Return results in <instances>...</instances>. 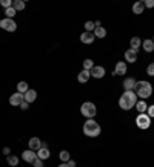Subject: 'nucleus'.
<instances>
[{
    "label": "nucleus",
    "mask_w": 154,
    "mask_h": 167,
    "mask_svg": "<svg viewBox=\"0 0 154 167\" xmlns=\"http://www.w3.org/2000/svg\"><path fill=\"white\" fill-rule=\"evenodd\" d=\"M136 103H137V95L134 90H125V94L119 98V106L123 111H129L136 107Z\"/></svg>",
    "instance_id": "1"
},
{
    "label": "nucleus",
    "mask_w": 154,
    "mask_h": 167,
    "mask_svg": "<svg viewBox=\"0 0 154 167\" xmlns=\"http://www.w3.org/2000/svg\"><path fill=\"white\" fill-rule=\"evenodd\" d=\"M133 90L136 92L137 97H140L142 100H145V98L151 97V94H153V86L148 83V81H145V80H140V81H136V86H134Z\"/></svg>",
    "instance_id": "2"
},
{
    "label": "nucleus",
    "mask_w": 154,
    "mask_h": 167,
    "mask_svg": "<svg viewBox=\"0 0 154 167\" xmlns=\"http://www.w3.org/2000/svg\"><path fill=\"white\" fill-rule=\"evenodd\" d=\"M100 126L97 121H94L93 118H89V120H86L85 121V124H83V133L86 135V136H89V138H96V136H99L100 135Z\"/></svg>",
    "instance_id": "3"
},
{
    "label": "nucleus",
    "mask_w": 154,
    "mask_h": 167,
    "mask_svg": "<svg viewBox=\"0 0 154 167\" xmlns=\"http://www.w3.org/2000/svg\"><path fill=\"white\" fill-rule=\"evenodd\" d=\"M80 112H82V115L85 117V118H94L96 117V114H97V109H96V106H94V103H91V101H85L82 106H80Z\"/></svg>",
    "instance_id": "4"
},
{
    "label": "nucleus",
    "mask_w": 154,
    "mask_h": 167,
    "mask_svg": "<svg viewBox=\"0 0 154 167\" xmlns=\"http://www.w3.org/2000/svg\"><path fill=\"white\" fill-rule=\"evenodd\" d=\"M136 124H137L139 129L147 130V129L151 126V118H150L147 114H139V117L136 118Z\"/></svg>",
    "instance_id": "5"
},
{
    "label": "nucleus",
    "mask_w": 154,
    "mask_h": 167,
    "mask_svg": "<svg viewBox=\"0 0 154 167\" xmlns=\"http://www.w3.org/2000/svg\"><path fill=\"white\" fill-rule=\"evenodd\" d=\"M0 28H3L8 32H14L17 29V23L12 19H3V20H0Z\"/></svg>",
    "instance_id": "6"
},
{
    "label": "nucleus",
    "mask_w": 154,
    "mask_h": 167,
    "mask_svg": "<svg viewBox=\"0 0 154 167\" xmlns=\"http://www.w3.org/2000/svg\"><path fill=\"white\" fill-rule=\"evenodd\" d=\"M23 101H25V95L20 94V92H16L9 97V104L11 106H20Z\"/></svg>",
    "instance_id": "7"
},
{
    "label": "nucleus",
    "mask_w": 154,
    "mask_h": 167,
    "mask_svg": "<svg viewBox=\"0 0 154 167\" xmlns=\"http://www.w3.org/2000/svg\"><path fill=\"white\" fill-rule=\"evenodd\" d=\"M22 158H23V161H26V163H31V164H33V163H34V160L37 158V153H36L34 150H31V149H29V150H25V152L22 153Z\"/></svg>",
    "instance_id": "8"
},
{
    "label": "nucleus",
    "mask_w": 154,
    "mask_h": 167,
    "mask_svg": "<svg viewBox=\"0 0 154 167\" xmlns=\"http://www.w3.org/2000/svg\"><path fill=\"white\" fill-rule=\"evenodd\" d=\"M126 63L125 61H119L117 65H116V69L113 71V75H125L126 74Z\"/></svg>",
    "instance_id": "9"
},
{
    "label": "nucleus",
    "mask_w": 154,
    "mask_h": 167,
    "mask_svg": "<svg viewBox=\"0 0 154 167\" xmlns=\"http://www.w3.org/2000/svg\"><path fill=\"white\" fill-rule=\"evenodd\" d=\"M125 60H126V63H136V60H137V52L134 51V49H126L125 51Z\"/></svg>",
    "instance_id": "10"
},
{
    "label": "nucleus",
    "mask_w": 154,
    "mask_h": 167,
    "mask_svg": "<svg viewBox=\"0 0 154 167\" xmlns=\"http://www.w3.org/2000/svg\"><path fill=\"white\" fill-rule=\"evenodd\" d=\"M89 72H91V77H94V78H103L105 77V69L102 66H94Z\"/></svg>",
    "instance_id": "11"
},
{
    "label": "nucleus",
    "mask_w": 154,
    "mask_h": 167,
    "mask_svg": "<svg viewBox=\"0 0 154 167\" xmlns=\"http://www.w3.org/2000/svg\"><path fill=\"white\" fill-rule=\"evenodd\" d=\"M23 95H25V101H26V103H33V101H36V98H37V92H36L34 89H28Z\"/></svg>",
    "instance_id": "12"
},
{
    "label": "nucleus",
    "mask_w": 154,
    "mask_h": 167,
    "mask_svg": "<svg viewBox=\"0 0 154 167\" xmlns=\"http://www.w3.org/2000/svg\"><path fill=\"white\" fill-rule=\"evenodd\" d=\"M89 77H91V72L89 71H86V69H83L82 72H79V75H77V80H79V83H86V81H89Z\"/></svg>",
    "instance_id": "13"
},
{
    "label": "nucleus",
    "mask_w": 154,
    "mask_h": 167,
    "mask_svg": "<svg viewBox=\"0 0 154 167\" xmlns=\"http://www.w3.org/2000/svg\"><path fill=\"white\" fill-rule=\"evenodd\" d=\"M94 34L93 32H83L82 35H80V42L85 43V44H91V43L94 42Z\"/></svg>",
    "instance_id": "14"
},
{
    "label": "nucleus",
    "mask_w": 154,
    "mask_h": 167,
    "mask_svg": "<svg viewBox=\"0 0 154 167\" xmlns=\"http://www.w3.org/2000/svg\"><path fill=\"white\" fill-rule=\"evenodd\" d=\"M28 144H29V149H31V150H38V149L42 147V141L38 140L37 136H33V138L28 141Z\"/></svg>",
    "instance_id": "15"
},
{
    "label": "nucleus",
    "mask_w": 154,
    "mask_h": 167,
    "mask_svg": "<svg viewBox=\"0 0 154 167\" xmlns=\"http://www.w3.org/2000/svg\"><path fill=\"white\" fill-rule=\"evenodd\" d=\"M37 158L38 160H48L49 158V149L48 147H40L37 150Z\"/></svg>",
    "instance_id": "16"
},
{
    "label": "nucleus",
    "mask_w": 154,
    "mask_h": 167,
    "mask_svg": "<svg viewBox=\"0 0 154 167\" xmlns=\"http://www.w3.org/2000/svg\"><path fill=\"white\" fill-rule=\"evenodd\" d=\"M143 9H145V5H143L142 0H139V2H136V3L133 5V12H134V14H142Z\"/></svg>",
    "instance_id": "17"
},
{
    "label": "nucleus",
    "mask_w": 154,
    "mask_h": 167,
    "mask_svg": "<svg viewBox=\"0 0 154 167\" xmlns=\"http://www.w3.org/2000/svg\"><path fill=\"white\" fill-rule=\"evenodd\" d=\"M134 86H136V80L131 78V77H128V78L123 81V89H125V90H133Z\"/></svg>",
    "instance_id": "18"
},
{
    "label": "nucleus",
    "mask_w": 154,
    "mask_h": 167,
    "mask_svg": "<svg viewBox=\"0 0 154 167\" xmlns=\"http://www.w3.org/2000/svg\"><path fill=\"white\" fill-rule=\"evenodd\" d=\"M93 34H94V37H99V39H103L105 35H106V29L103 28V26H97L94 31H93Z\"/></svg>",
    "instance_id": "19"
},
{
    "label": "nucleus",
    "mask_w": 154,
    "mask_h": 167,
    "mask_svg": "<svg viewBox=\"0 0 154 167\" xmlns=\"http://www.w3.org/2000/svg\"><path fill=\"white\" fill-rule=\"evenodd\" d=\"M136 109L139 111V114H145L147 109H148V104L145 103V100H140V101L136 103Z\"/></svg>",
    "instance_id": "20"
},
{
    "label": "nucleus",
    "mask_w": 154,
    "mask_h": 167,
    "mask_svg": "<svg viewBox=\"0 0 154 167\" xmlns=\"http://www.w3.org/2000/svg\"><path fill=\"white\" fill-rule=\"evenodd\" d=\"M129 44H131V49H134L136 52L139 51V48L142 46V40L139 39V37H133L131 39V42H129Z\"/></svg>",
    "instance_id": "21"
},
{
    "label": "nucleus",
    "mask_w": 154,
    "mask_h": 167,
    "mask_svg": "<svg viewBox=\"0 0 154 167\" xmlns=\"http://www.w3.org/2000/svg\"><path fill=\"white\" fill-rule=\"evenodd\" d=\"M142 48H143L147 52H153L154 51V42L153 40H145V42H142Z\"/></svg>",
    "instance_id": "22"
},
{
    "label": "nucleus",
    "mask_w": 154,
    "mask_h": 167,
    "mask_svg": "<svg viewBox=\"0 0 154 167\" xmlns=\"http://www.w3.org/2000/svg\"><path fill=\"white\" fill-rule=\"evenodd\" d=\"M12 8H14L16 11H22V9H25V2L16 0V2H12Z\"/></svg>",
    "instance_id": "23"
},
{
    "label": "nucleus",
    "mask_w": 154,
    "mask_h": 167,
    "mask_svg": "<svg viewBox=\"0 0 154 167\" xmlns=\"http://www.w3.org/2000/svg\"><path fill=\"white\" fill-rule=\"evenodd\" d=\"M26 90H28V83H26V81H20V83L17 84V92L25 94Z\"/></svg>",
    "instance_id": "24"
},
{
    "label": "nucleus",
    "mask_w": 154,
    "mask_h": 167,
    "mask_svg": "<svg viewBox=\"0 0 154 167\" xmlns=\"http://www.w3.org/2000/svg\"><path fill=\"white\" fill-rule=\"evenodd\" d=\"M94 68V61L91 60V58H86L85 61H83V69H86V71H91Z\"/></svg>",
    "instance_id": "25"
},
{
    "label": "nucleus",
    "mask_w": 154,
    "mask_h": 167,
    "mask_svg": "<svg viewBox=\"0 0 154 167\" xmlns=\"http://www.w3.org/2000/svg\"><path fill=\"white\" fill-rule=\"evenodd\" d=\"M8 164L12 166V167H16L17 164H19V158H17L16 155H9V157H8Z\"/></svg>",
    "instance_id": "26"
},
{
    "label": "nucleus",
    "mask_w": 154,
    "mask_h": 167,
    "mask_svg": "<svg viewBox=\"0 0 154 167\" xmlns=\"http://www.w3.org/2000/svg\"><path fill=\"white\" fill-rule=\"evenodd\" d=\"M94 29H96L94 22H86V23H85V31H86V32H93Z\"/></svg>",
    "instance_id": "27"
},
{
    "label": "nucleus",
    "mask_w": 154,
    "mask_h": 167,
    "mask_svg": "<svg viewBox=\"0 0 154 167\" xmlns=\"http://www.w3.org/2000/svg\"><path fill=\"white\" fill-rule=\"evenodd\" d=\"M59 157H60V160H62L63 163H68V161H70V152H66V150H62Z\"/></svg>",
    "instance_id": "28"
},
{
    "label": "nucleus",
    "mask_w": 154,
    "mask_h": 167,
    "mask_svg": "<svg viewBox=\"0 0 154 167\" xmlns=\"http://www.w3.org/2000/svg\"><path fill=\"white\" fill-rule=\"evenodd\" d=\"M5 14H6V19H12L14 15H16V9L11 6V8H8V9H5Z\"/></svg>",
    "instance_id": "29"
},
{
    "label": "nucleus",
    "mask_w": 154,
    "mask_h": 167,
    "mask_svg": "<svg viewBox=\"0 0 154 167\" xmlns=\"http://www.w3.org/2000/svg\"><path fill=\"white\" fill-rule=\"evenodd\" d=\"M0 5H2L5 9H8V8H11V6H12V2H11V0H2V2H0Z\"/></svg>",
    "instance_id": "30"
},
{
    "label": "nucleus",
    "mask_w": 154,
    "mask_h": 167,
    "mask_svg": "<svg viewBox=\"0 0 154 167\" xmlns=\"http://www.w3.org/2000/svg\"><path fill=\"white\" fill-rule=\"evenodd\" d=\"M147 115L150 117V118H154V104H151V106H148V109H147Z\"/></svg>",
    "instance_id": "31"
},
{
    "label": "nucleus",
    "mask_w": 154,
    "mask_h": 167,
    "mask_svg": "<svg viewBox=\"0 0 154 167\" xmlns=\"http://www.w3.org/2000/svg\"><path fill=\"white\" fill-rule=\"evenodd\" d=\"M147 74L151 75V77H154V63H151V65L147 68Z\"/></svg>",
    "instance_id": "32"
},
{
    "label": "nucleus",
    "mask_w": 154,
    "mask_h": 167,
    "mask_svg": "<svg viewBox=\"0 0 154 167\" xmlns=\"http://www.w3.org/2000/svg\"><path fill=\"white\" fill-rule=\"evenodd\" d=\"M143 5H145V8H154V0H145Z\"/></svg>",
    "instance_id": "33"
},
{
    "label": "nucleus",
    "mask_w": 154,
    "mask_h": 167,
    "mask_svg": "<svg viewBox=\"0 0 154 167\" xmlns=\"http://www.w3.org/2000/svg\"><path fill=\"white\" fill-rule=\"evenodd\" d=\"M33 164H34V167H43V161H42V160H38V158H36Z\"/></svg>",
    "instance_id": "34"
},
{
    "label": "nucleus",
    "mask_w": 154,
    "mask_h": 167,
    "mask_svg": "<svg viewBox=\"0 0 154 167\" xmlns=\"http://www.w3.org/2000/svg\"><path fill=\"white\" fill-rule=\"evenodd\" d=\"M28 104H29V103H26V101H23V103L20 104V107H22L23 111H26V109H28Z\"/></svg>",
    "instance_id": "35"
},
{
    "label": "nucleus",
    "mask_w": 154,
    "mask_h": 167,
    "mask_svg": "<svg viewBox=\"0 0 154 167\" xmlns=\"http://www.w3.org/2000/svg\"><path fill=\"white\" fill-rule=\"evenodd\" d=\"M3 153L9 157V153H11V149H9V147H3Z\"/></svg>",
    "instance_id": "36"
},
{
    "label": "nucleus",
    "mask_w": 154,
    "mask_h": 167,
    "mask_svg": "<svg viewBox=\"0 0 154 167\" xmlns=\"http://www.w3.org/2000/svg\"><path fill=\"white\" fill-rule=\"evenodd\" d=\"M66 164H68V167H76V161H73V160H70V161H68Z\"/></svg>",
    "instance_id": "37"
},
{
    "label": "nucleus",
    "mask_w": 154,
    "mask_h": 167,
    "mask_svg": "<svg viewBox=\"0 0 154 167\" xmlns=\"http://www.w3.org/2000/svg\"><path fill=\"white\" fill-rule=\"evenodd\" d=\"M59 167H68V164H66V163H63V164H60Z\"/></svg>",
    "instance_id": "38"
},
{
    "label": "nucleus",
    "mask_w": 154,
    "mask_h": 167,
    "mask_svg": "<svg viewBox=\"0 0 154 167\" xmlns=\"http://www.w3.org/2000/svg\"><path fill=\"white\" fill-rule=\"evenodd\" d=\"M153 42H154V37H153Z\"/></svg>",
    "instance_id": "39"
}]
</instances>
